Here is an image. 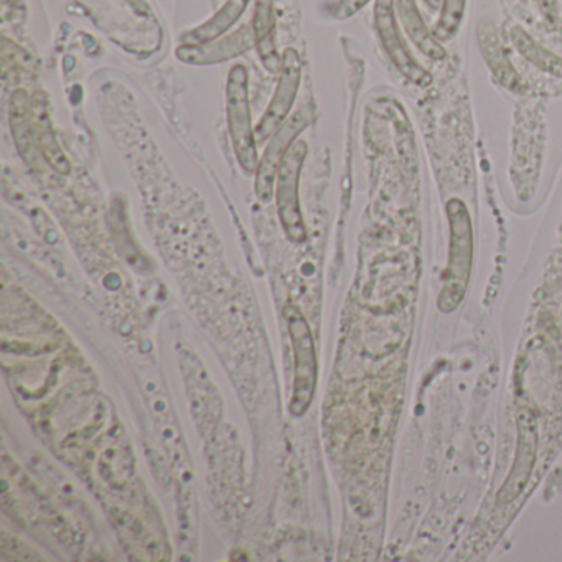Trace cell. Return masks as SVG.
Listing matches in <instances>:
<instances>
[{"instance_id": "cell-12", "label": "cell", "mask_w": 562, "mask_h": 562, "mask_svg": "<svg viewBox=\"0 0 562 562\" xmlns=\"http://www.w3.org/2000/svg\"><path fill=\"white\" fill-rule=\"evenodd\" d=\"M274 12H272V0H258L256 4L255 29L256 45L259 48L262 64L266 65L271 74L281 71V61H279L278 52L274 45Z\"/></svg>"}, {"instance_id": "cell-3", "label": "cell", "mask_w": 562, "mask_h": 562, "mask_svg": "<svg viewBox=\"0 0 562 562\" xmlns=\"http://www.w3.org/2000/svg\"><path fill=\"white\" fill-rule=\"evenodd\" d=\"M226 114H228L229 136L239 166L246 173L258 170V150H256V130L252 127L251 106H249L248 71L243 65L232 68L226 85Z\"/></svg>"}, {"instance_id": "cell-10", "label": "cell", "mask_w": 562, "mask_h": 562, "mask_svg": "<svg viewBox=\"0 0 562 562\" xmlns=\"http://www.w3.org/2000/svg\"><path fill=\"white\" fill-rule=\"evenodd\" d=\"M394 9H396V15L400 18L404 32L411 42L419 48V52L432 60H443L447 55L446 48L427 29L426 22L420 18L416 0H394Z\"/></svg>"}, {"instance_id": "cell-2", "label": "cell", "mask_w": 562, "mask_h": 562, "mask_svg": "<svg viewBox=\"0 0 562 562\" xmlns=\"http://www.w3.org/2000/svg\"><path fill=\"white\" fill-rule=\"evenodd\" d=\"M289 335H291L292 350H294V391H292L289 411L301 417L307 413L317 387V353H315L314 338L311 327L302 312L294 305L284 308Z\"/></svg>"}, {"instance_id": "cell-5", "label": "cell", "mask_w": 562, "mask_h": 562, "mask_svg": "<svg viewBox=\"0 0 562 562\" xmlns=\"http://www.w3.org/2000/svg\"><path fill=\"white\" fill-rule=\"evenodd\" d=\"M314 117V108H301L272 136L265 156L259 160L258 170H256V195H258L261 202H271L272 196H274L279 166H281L282 159H284L285 153L297 140L299 134L305 127L311 126Z\"/></svg>"}, {"instance_id": "cell-4", "label": "cell", "mask_w": 562, "mask_h": 562, "mask_svg": "<svg viewBox=\"0 0 562 562\" xmlns=\"http://www.w3.org/2000/svg\"><path fill=\"white\" fill-rule=\"evenodd\" d=\"M305 156H307V143L302 139L295 140L285 153L276 179L274 196L278 200L279 218L285 235L294 243H304L307 238V229H305L304 216L299 203V179H301Z\"/></svg>"}, {"instance_id": "cell-1", "label": "cell", "mask_w": 562, "mask_h": 562, "mask_svg": "<svg viewBox=\"0 0 562 562\" xmlns=\"http://www.w3.org/2000/svg\"><path fill=\"white\" fill-rule=\"evenodd\" d=\"M450 243L449 261L443 272L442 291L437 299V307L443 314H450L462 304L469 289L473 259V229L469 209L460 199L447 202Z\"/></svg>"}, {"instance_id": "cell-9", "label": "cell", "mask_w": 562, "mask_h": 562, "mask_svg": "<svg viewBox=\"0 0 562 562\" xmlns=\"http://www.w3.org/2000/svg\"><path fill=\"white\" fill-rule=\"evenodd\" d=\"M252 42H256L255 29H243L226 41L209 42V44L202 45H182L177 50V57L186 64H218V61L229 60V58L248 50L251 48Z\"/></svg>"}, {"instance_id": "cell-18", "label": "cell", "mask_w": 562, "mask_h": 562, "mask_svg": "<svg viewBox=\"0 0 562 562\" xmlns=\"http://www.w3.org/2000/svg\"><path fill=\"white\" fill-rule=\"evenodd\" d=\"M424 4L430 9V11H437L442 5V0H424Z\"/></svg>"}, {"instance_id": "cell-11", "label": "cell", "mask_w": 562, "mask_h": 562, "mask_svg": "<svg viewBox=\"0 0 562 562\" xmlns=\"http://www.w3.org/2000/svg\"><path fill=\"white\" fill-rule=\"evenodd\" d=\"M479 42L480 50L488 64L490 70L498 78L499 83L505 85L506 88L513 91L522 90V80L516 74L513 65L509 64L506 57L505 48L499 44L496 29L493 27L492 22L485 21L479 25Z\"/></svg>"}, {"instance_id": "cell-8", "label": "cell", "mask_w": 562, "mask_h": 562, "mask_svg": "<svg viewBox=\"0 0 562 562\" xmlns=\"http://www.w3.org/2000/svg\"><path fill=\"white\" fill-rule=\"evenodd\" d=\"M536 416L531 409H522L518 417V446H516L515 462L508 479L503 483L498 493L499 503H512L521 493L531 476L536 459Z\"/></svg>"}, {"instance_id": "cell-13", "label": "cell", "mask_w": 562, "mask_h": 562, "mask_svg": "<svg viewBox=\"0 0 562 562\" xmlns=\"http://www.w3.org/2000/svg\"><path fill=\"white\" fill-rule=\"evenodd\" d=\"M512 42L518 54L525 60H528L532 67L539 68L544 74L552 75L555 78H562V57L552 54L548 48L535 41L525 29H512Z\"/></svg>"}, {"instance_id": "cell-17", "label": "cell", "mask_w": 562, "mask_h": 562, "mask_svg": "<svg viewBox=\"0 0 562 562\" xmlns=\"http://www.w3.org/2000/svg\"><path fill=\"white\" fill-rule=\"evenodd\" d=\"M536 4H538V8L541 9V12L546 15V19H549V21H554L555 0H536Z\"/></svg>"}, {"instance_id": "cell-14", "label": "cell", "mask_w": 562, "mask_h": 562, "mask_svg": "<svg viewBox=\"0 0 562 562\" xmlns=\"http://www.w3.org/2000/svg\"><path fill=\"white\" fill-rule=\"evenodd\" d=\"M249 0H228L225 8L202 27L190 32L183 37L186 45H202L222 37L232 25L236 24L243 12L248 8Z\"/></svg>"}, {"instance_id": "cell-7", "label": "cell", "mask_w": 562, "mask_h": 562, "mask_svg": "<svg viewBox=\"0 0 562 562\" xmlns=\"http://www.w3.org/2000/svg\"><path fill=\"white\" fill-rule=\"evenodd\" d=\"M302 61L294 48H288L282 57L281 78L274 97L269 103L268 111L262 114L261 121L256 126V139L265 143L269 137L278 133L279 127L288 121L292 104L297 97L301 87Z\"/></svg>"}, {"instance_id": "cell-15", "label": "cell", "mask_w": 562, "mask_h": 562, "mask_svg": "<svg viewBox=\"0 0 562 562\" xmlns=\"http://www.w3.org/2000/svg\"><path fill=\"white\" fill-rule=\"evenodd\" d=\"M467 0H442V9H440V18L434 25V37L442 44V42L452 41L459 34L460 25H462L463 15H465Z\"/></svg>"}, {"instance_id": "cell-6", "label": "cell", "mask_w": 562, "mask_h": 562, "mask_svg": "<svg viewBox=\"0 0 562 562\" xmlns=\"http://www.w3.org/2000/svg\"><path fill=\"white\" fill-rule=\"evenodd\" d=\"M374 25H376L378 37L386 52L391 64L404 78L417 87H426L432 81L430 75L420 67L419 61L414 58L401 35L397 25L396 9L394 0H376L374 5Z\"/></svg>"}, {"instance_id": "cell-16", "label": "cell", "mask_w": 562, "mask_h": 562, "mask_svg": "<svg viewBox=\"0 0 562 562\" xmlns=\"http://www.w3.org/2000/svg\"><path fill=\"white\" fill-rule=\"evenodd\" d=\"M368 2H370V0H340V4L335 9V18L340 19V21L353 18Z\"/></svg>"}]
</instances>
